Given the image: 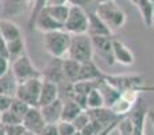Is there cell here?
<instances>
[{"label":"cell","instance_id":"ac0fdd59","mask_svg":"<svg viewBox=\"0 0 154 135\" xmlns=\"http://www.w3.org/2000/svg\"><path fill=\"white\" fill-rule=\"evenodd\" d=\"M58 99V85L50 81H43L42 88H41V95L39 101H38V107H45L48 104L53 103Z\"/></svg>","mask_w":154,"mask_h":135},{"label":"cell","instance_id":"5bb4252c","mask_svg":"<svg viewBox=\"0 0 154 135\" xmlns=\"http://www.w3.org/2000/svg\"><path fill=\"white\" fill-rule=\"evenodd\" d=\"M34 29H37L38 31L46 34V32L57 31V30H64V24L57 22L56 19L51 18L45 10H42L34 22Z\"/></svg>","mask_w":154,"mask_h":135},{"label":"cell","instance_id":"836d02e7","mask_svg":"<svg viewBox=\"0 0 154 135\" xmlns=\"http://www.w3.org/2000/svg\"><path fill=\"white\" fill-rule=\"evenodd\" d=\"M89 115H88V112L87 111H82V112H80L79 115H77V118L75 120H73V126H75V128L77 131H81L82 128L85 127V126L89 123Z\"/></svg>","mask_w":154,"mask_h":135},{"label":"cell","instance_id":"603a6c76","mask_svg":"<svg viewBox=\"0 0 154 135\" xmlns=\"http://www.w3.org/2000/svg\"><path fill=\"white\" fill-rule=\"evenodd\" d=\"M80 65L77 61L70 58H64L62 60V70H64V76L66 78V81L69 82H75L77 81L79 77V72H80Z\"/></svg>","mask_w":154,"mask_h":135},{"label":"cell","instance_id":"d590c367","mask_svg":"<svg viewBox=\"0 0 154 135\" xmlns=\"http://www.w3.org/2000/svg\"><path fill=\"white\" fill-rule=\"evenodd\" d=\"M120 97H123L125 100H127L128 103L134 104L138 101V97H139V91L138 89H128V91H125V92L120 93Z\"/></svg>","mask_w":154,"mask_h":135},{"label":"cell","instance_id":"681fc988","mask_svg":"<svg viewBox=\"0 0 154 135\" xmlns=\"http://www.w3.org/2000/svg\"><path fill=\"white\" fill-rule=\"evenodd\" d=\"M0 135H5V130H4V126L0 123Z\"/></svg>","mask_w":154,"mask_h":135},{"label":"cell","instance_id":"ffe728a7","mask_svg":"<svg viewBox=\"0 0 154 135\" xmlns=\"http://www.w3.org/2000/svg\"><path fill=\"white\" fill-rule=\"evenodd\" d=\"M16 88H18V81H16V78L14 77L12 72L10 69L8 73H5L4 76L0 77V95L15 97Z\"/></svg>","mask_w":154,"mask_h":135},{"label":"cell","instance_id":"e575fe53","mask_svg":"<svg viewBox=\"0 0 154 135\" xmlns=\"http://www.w3.org/2000/svg\"><path fill=\"white\" fill-rule=\"evenodd\" d=\"M103 126L99 124L97 122H93V120H89V123H88L87 126H85L84 128L81 130L82 135H97L100 133L101 130H103Z\"/></svg>","mask_w":154,"mask_h":135},{"label":"cell","instance_id":"5b68a950","mask_svg":"<svg viewBox=\"0 0 154 135\" xmlns=\"http://www.w3.org/2000/svg\"><path fill=\"white\" fill-rule=\"evenodd\" d=\"M64 30L70 35L87 34L88 32V14L79 5H70L69 16L64 24Z\"/></svg>","mask_w":154,"mask_h":135},{"label":"cell","instance_id":"8fae6325","mask_svg":"<svg viewBox=\"0 0 154 135\" xmlns=\"http://www.w3.org/2000/svg\"><path fill=\"white\" fill-rule=\"evenodd\" d=\"M62 60L64 58H53L43 70H41L43 81H50L57 85L66 81L64 76V70H62Z\"/></svg>","mask_w":154,"mask_h":135},{"label":"cell","instance_id":"4dcf8cb0","mask_svg":"<svg viewBox=\"0 0 154 135\" xmlns=\"http://www.w3.org/2000/svg\"><path fill=\"white\" fill-rule=\"evenodd\" d=\"M46 2L48 0H34L31 7V14L29 18V30H34V22L37 19V16L39 15V12L46 7Z\"/></svg>","mask_w":154,"mask_h":135},{"label":"cell","instance_id":"ba28073f","mask_svg":"<svg viewBox=\"0 0 154 135\" xmlns=\"http://www.w3.org/2000/svg\"><path fill=\"white\" fill-rule=\"evenodd\" d=\"M22 124L24 126V128L29 133H32L35 135H39L42 133V130L46 126V122L43 119V115L41 112L39 107H30L27 114L24 115Z\"/></svg>","mask_w":154,"mask_h":135},{"label":"cell","instance_id":"484cf974","mask_svg":"<svg viewBox=\"0 0 154 135\" xmlns=\"http://www.w3.org/2000/svg\"><path fill=\"white\" fill-rule=\"evenodd\" d=\"M80 112H82V109L80 108V107L77 106V103H75L73 100L64 101V106H62V114H61V120H65V122H73Z\"/></svg>","mask_w":154,"mask_h":135},{"label":"cell","instance_id":"bcb514c9","mask_svg":"<svg viewBox=\"0 0 154 135\" xmlns=\"http://www.w3.org/2000/svg\"><path fill=\"white\" fill-rule=\"evenodd\" d=\"M147 120L152 123V127L154 131V109H147Z\"/></svg>","mask_w":154,"mask_h":135},{"label":"cell","instance_id":"2e32d148","mask_svg":"<svg viewBox=\"0 0 154 135\" xmlns=\"http://www.w3.org/2000/svg\"><path fill=\"white\" fill-rule=\"evenodd\" d=\"M62 106H64V101L61 99H57L53 103L48 104L45 107H41V112L43 115L46 124H57L61 120Z\"/></svg>","mask_w":154,"mask_h":135},{"label":"cell","instance_id":"8992f818","mask_svg":"<svg viewBox=\"0 0 154 135\" xmlns=\"http://www.w3.org/2000/svg\"><path fill=\"white\" fill-rule=\"evenodd\" d=\"M104 81L118 89L120 93L128 89H138L143 87V77L141 74H107L104 73Z\"/></svg>","mask_w":154,"mask_h":135},{"label":"cell","instance_id":"60d3db41","mask_svg":"<svg viewBox=\"0 0 154 135\" xmlns=\"http://www.w3.org/2000/svg\"><path fill=\"white\" fill-rule=\"evenodd\" d=\"M69 4L70 5H79V7H81L85 10L87 7H89V5H92V4L96 5V3H95V0H69Z\"/></svg>","mask_w":154,"mask_h":135},{"label":"cell","instance_id":"30bf717a","mask_svg":"<svg viewBox=\"0 0 154 135\" xmlns=\"http://www.w3.org/2000/svg\"><path fill=\"white\" fill-rule=\"evenodd\" d=\"M88 32L89 37H112V31L109 27L100 19V16L96 14L95 8L88 10Z\"/></svg>","mask_w":154,"mask_h":135},{"label":"cell","instance_id":"44dd1931","mask_svg":"<svg viewBox=\"0 0 154 135\" xmlns=\"http://www.w3.org/2000/svg\"><path fill=\"white\" fill-rule=\"evenodd\" d=\"M100 91L101 96H103V100H104V107H111L118 99L120 97V92L118 89H115L114 87H111L109 84H107L106 81H101V84L99 85L97 88Z\"/></svg>","mask_w":154,"mask_h":135},{"label":"cell","instance_id":"4316f807","mask_svg":"<svg viewBox=\"0 0 154 135\" xmlns=\"http://www.w3.org/2000/svg\"><path fill=\"white\" fill-rule=\"evenodd\" d=\"M109 109H111L115 115H118V116L125 118V116H128L130 112L134 109V104L128 103V101L125 100L123 97H119L111 107H109Z\"/></svg>","mask_w":154,"mask_h":135},{"label":"cell","instance_id":"f907efd6","mask_svg":"<svg viewBox=\"0 0 154 135\" xmlns=\"http://www.w3.org/2000/svg\"><path fill=\"white\" fill-rule=\"evenodd\" d=\"M130 2H131V3H133V4H134V5H137V3H138V0H130Z\"/></svg>","mask_w":154,"mask_h":135},{"label":"cell","instance_id":"d6986e66","mask_svg":"<svg viewBox=\"0 0 154 135\" xmlns=\"http://www.w3.org/2000/svg\"><path fill=\"white\" fill-rule=\"evenodd\" d=\"M0 37L5 42H11V41L23 38L20 29L14 22L8 20V19H0Z\"/></svg>","mask_w":154,"mask_h":135},{"label":"cell","instance_id":"3957f363","mask_svg":"<svg viewBox=\"0 0 154 135\" xmlns=\"http://www.w3.org/2000/svg\"><path fill=\"white\" fill-rule=\"evenodd\" d=\"M95 11H96V14L100 16L101 20L109 27V30H111L112 32L125 26L126 14L123 12V10L115 2L96 4Z\"/></svg>","mask_w":154,"mask_h":135},{"label":"cell","instance_id":"b9f144b4","mask_svg":"<svg viewBox=\"0 0 154 135\" xmlns=\"http://www.w3.org/2000/svg\"><path fill=\"white\" fill-rule=\"evenodd\" d=\"M39 135H58V128L57 124H46L45 128Z\"/></svg>","mask_w":154,"mask_h":135},{"label":"cell","instance_id":"ee69618b","mask_svg":"<svg viewBox=\"0 0 154 135\" xmlns=\"http://www.w3.org/2000/svg\"><path fill=\"white\" fill-rule=\"evenodd\" d=\"M0 57H5V58L10 60L8 57V49H7V42L0 37Z\"/></svg>","mask_w":154,"mask_h":135},{"label":"cell","instance_id":"e0dca14e","mask_svg":"<svg viewBox=\"0 0 154 135\" xmlns=\"http://www.w3.org/2000/svg\"><path fill=\"white\" fill-rule=\"evenodd\" d=\"M4 16H16L32 7L34 0H2Z\"/></svg>","mask_w":154,"mask_h":135},{"label":"cell","instance_id":"8d00e7d4","mask_svg":"<svg viewBox=\"0 0 154 135\" xmlns=\"http://www.w3.org/2000/svg\"><path fill=\"white\" fill-rule=\"evenodd\" d=\"M5 135H24L26 128L23 124H14V126H4Z\"/></svg>","mask_w":154,"mask_h":135},{"label":"cell","instance_id":"52a82bcc","mask_svg":"<svg viewBox=\"0 0 154 135\" xmlns=\"http://www.w3.org/2000/svg\"><path fill=\"white\" fill-rule=\"evenodd\" d=\"M42 82V78H31L24 82H20V84H18V88H16L15 97L23 100L30 107H38Z\"/></svg>","mask_w":154,"mask_h":135},{"label":"cell","instance_id":"7c38bea8","mask_svg":"<svg viewBox=\"0 0 154 135\" xmlns=\"http://www.w3.org/2000/svg\"><path fill=\"white\" fill-rule=\"evenodd\" d=\"M112 54H114L115 64H120L125 66H130L135 62L134 53L119 39L112 41Z\"/></svg>","mask_w":154,"mask_h":135},{"label":"cell","instance_id":"cb8c5ba5","mask_svg":"<svg viewBox=\"0 0 154 135\" xmlns=\"http://www.w3.org/2000/svg\"><path fill=\"white\" fill-rule=\"evenodd\" d=\"M137 7L139 10V14L142 16L145 26L150 27L153 26V16H154V4L149 0H138Z\"/></svg>","mask_w":154,"mask_h":135},{"label":"cell","instance_id":"74e56055","mask_svg":"<svg viewBox=\"0 0 154 135\" xmlns=\"http://www.w3.org/2000/svg\"><path fill=\"white\" fill-rule=\"evenodd\" d=\"M12 99L11 96H5V95H0V112L8 111L12 103Z\"/></svg>","mask_w":154,"mask_h":135},{"label":"cell","instance_id":"ab89813d","mask_svg":"<svg viewBox=\"0 0 154 135\" xmlns=\"http://www.w3.org/2000/svg\"><path fill=\"white\" fill-rule=\"evenodd\" d=\"M10 68H11V62L8 58L5 57H0V77L4 76L5 73L10 72Z\"/></svg>","mask_w":154,"mask_h":135},{"label":"cell","instance_id":"f5cc1de1","mask_svg":"<svg viewBox=\"0 0 154 135\" xmlns=\"http://www.w3.org/2000/svg\"><path fill=\"white\" fill-rule=\"evenodd\" d=\"M24 135H35V134H32V133H29V131H26V133H24Z\"/></svg>","mask_w":154,"mask_h":135},{"label":"cell","instance_id":"7a4b0ae2","mask_svg":"<svg viewBox=\"0 0 154 135\" xmlns=\"http://www.w3.org/2000/svg\"><path fill=\"white\" fill-rule=\"evenodd\" d=\"M93 54H95V51H93L92 39H91L89 35L88 34L72 35L66 58L75 60L79 64H84V62L92 61Z\"/></svg>","mask_w":154,"mask_h":135},{"label":"cell","instance_id":"d6a6232c","mask_svg":"<svg viewBox=\"0 0 154 135\" xmlns=\"http://www.w3.org/2000/svg\"><path fill=\"white\" fill-rule=\"evenodd\" d=\"M57 128H58V135H73L77 131L72 122H65V120H60L57 123Z\"/></svg>","mask_w":154,"mask_h":135},{"label":"cell","instance_id":"f1b7e54d","mask_svg":"<svg viewBox=\"0 0 154 135\" xmlns=\"http://www.w3.org/2000/svg\"><path fill=\"white\" fill-rule=\"evenodd\" d=\"M87 107L88 109H96L104 107L103 96H101L99 89H93L92 92H89L87 95Z\"/></svg>","mask_w":154,"mask_h":135},{"label":"cell","instance_id":"f6af8a7d","mask_svg":"<svg viewBox=\"0 0 154 135\" xmlns=\"http://www.w3.org/2000/svg\"><path fill=\"white\" fill-rule=\"evenodd\" d=\"M62 4H69V0H48L46 2V7L48 5H62Z\"/></svg>","mask_w":154,"mask_h":135},{"label":"cell","instance_id":"4fadbf2b","mask_svg":"<svg viewBox=\"0 0 154 135\" xmlns=\"http://www.w3.org/2000/svg\"><path fill=\"white\" fill-rule=\"evenodd\" d=\"M89 119L93 122H97L99 124H101L104 128L108 127L109 124H112L114 122L123 119V118L115 115L108 107H101V108H96V109H87ZM126 118V116H125Z\"/></svg>","mask_w":154,"mask_h":135},{"label":"cell","instance_id":"1f68e13d","mask_svg":"<svg viewBox=\"0 0 154 135\" xmlns=\"http://www.w3.org/2000/svg\"><path fill=\"white\" fill-rule=\"evenodd\" d=\"M3 126H14V124H22L23 123V119L15 115L12 111H4L2 112V119H0Z\"/></svg>","mask_w":154,"mask_h":135},{"label":"cell","instance_id":"9a60e30c","mask_svg":"<svg viewBox=\"0 0 154 135\" xmlns=\"http://www.w3.org/2000/svg\"><path fill=\"white\" fill-rule=\"evenodd\" d=\"M101 78H104V72L93 62V60L80 65L77 81H95Z\"/></svg>","mask_w":154,"mask_h":135},{"label":"cell","instance_id":"11a10c76","mask_svg":"<svg viewBox=\"0 0 154 135\" xmlns=\"http://www.w3.org/2000/svg\"><path fill=\"white\" fill-rule=\"evenodd\" d=\"M153 24H154V16H153Z\"/></svg>","mask_w":154,"mask_h":135},{"label":"cell","instance_id":"f546056e","mask_svg":"<svg viewBox=\"0 0 154 135\" xmlns=\"http://www.w3.org/2000/svg\"><path fill=\"white\" fill-rule=\"evenodd\" d=\"M30 109V106L27 103H24L23 100L18 97H14L12 99V103H11V107H10V111H12L15 115H18L20 119H23L24 115L27 114V111Z\"/></svg>","mask_w":154,"mask_h":135},{"label":"cell","instance_id":"6da1fadb","mask_svg":"<svg viewBox=\"0 0 154 135\" xmlns=\"http://www.w3.org/2000/svg\"><path fill=\"white\" fill-rule=\"evenodd\" d=\"M72 35L65 30L46 32L43 34V46L45 50L51 56V58H66L70 46Z\"/></svg>","mask_w":154,"mask_h":135},{"label":"cell","instance_id":"816d5d0a","mask_svg":"<svg viewBox=\"0 0 154 135\" xmlns=\"http://www.w3.org/2000/svg\"><path fill=\"white\" fill-rule=\"evenodd\" d=\"M73 135H82V133H81V131H76V133L73 134Z\"/></svg>","mask_w":154,"mask_h":135},{"label":"cell","instance_id":"277c9868","mask_svg":"<svg viewBox=\"0 0 154 135\" xmlns=\"http://www.w3.org/2000/svg\"><path fill=\"white\" fill-rule=\"evenodd\" d=\"M10 69H11V72H12L14 77L16 78V81H18V84L27 81V80H31V78H42L41 70H38V69L32 65L27 51L22 54L20 57H18L15 61L11 62Z\"/></svg>","mask_w":154,"mask_h":135},{"label":"cell","instance_id":"c3c4849f","mask_svg":"<svg viewBox=\"0 0 154 135\" xmlns=\"http://www.w3.org/2000/svg\"><path fill=\"white\" fill-rule=\"evenodd\" d=\"M108 2H115V0H95L96 4H100V3H108Z\"/></svg>","mask_w":154,"mask_h":135},{"label":"cell","instance_id":"7dc6e473","mask_svg":"<svg viewBox=\"0 0 154 135\" xmlns=\"http://www.w3.org/2000/svg\"><path fill=\"white\" fill-rule=\"evenodd\" d=\"M141 91H149V92H154V87H141L139 88V92Z\"/></svg>","mask_w":154,"mask_h":135},{"label":"cell","instance_id":"f35d334b","mask_svg":"<svg viewBox=\"0 0 154 135\" xmlns=\"http://www.w3.org/2000/svg\"><path fill=\"white\" fill-rule=\"evenodd\" d=\"M73 101L77 103V106L82 109V111H87V95H80V93H75V97H73Z\"/></svg>","mask_w":154,"mask_h":135},{"label":"cell","instance_id":"7402d4cb","mask_svg":"<svg viewBox=\"0 0 154 135\" xmlns=\"http://www.w3.org/2000/svg\"><path fill=\"white\" fill-rule=\"evenodd\" d=\"M43 10L51 16L54 18L57 22L65 24L68 16H69V11H70V4H62V5H48Z\"/></svg>","mask_w":154,"mask_h":135},{"label":"cell","instance_id":"83f0119b","mask_svg":"<svg viewBox=\"0 0 154 135\" xmlns=\"http://www.w3.org/2000/svg\"><path fill=\"white\" fill-rule=\"evenodd\" d=\"M104 78L101 80H95V81H76L73 84L75 87V93H80V95H88L92 92L93 89H97L99 85L101 84Z\"/></svg>","mask_w":154,"mask_h":135},{"label":"cell","instance_id":"db71d44e","mask_svg":"<svg viewBox=\"0 0 154 135\" xmlns=\"http://www.w3.org/2000/svg\"><path fill=\"white\" fill-rule=\"evenodd\" d=\"M0 119H2V112H0ZM0 123H2V122H0Z\"/></svg>","mask_w":154,"mask_h":135},{"label":"cell","instance_id":"9c48e42d","mask_svg":"<svg viewBox=\"0 0 154 135\" xmlns=\"http://www.w3.org/2000/svg\"><path fill=\"white\" fill-rule=\"evenodd\" d=\"M93 45V51L106 61L107 65H115L114 54H112V37H91Z\"/></svg>","mask_w":154,"mask_h":135},{"label":"cell","instance_id":"7bdbcfd3","mask_svg":"<svg viewBox=\"0 0 154 135\" xmlns=\"http://www.w3.org/2000/svg\"><path fill=\"white\" fill-rule=\"evenodd\" d=\"M122 120V119H120ZM120 120H118V122H114L112 123V124H109L108 127H106V128H103V130L100 131V133H99L97 135H111V133L114 130H116V127H118V124H119V122Z\"/></svg>","mask_w":154,"mask_h":135},{"label":"cell","instance_id":"d4e9b609","mask_svg":"<svg viewBox=\"0 0 154 135\" xmlns=\"http://www.w3.org/2000/svg\"><path fill=\"white\" fill-rule=\"evenodd\" d=\"M7 49H8L10 62L15 61L18 57H20L23 53H26V43H24V39L23 38H19V39L7 42Z\"/></svg>","mask_w":154,"mask_h":135}]
</instances>
